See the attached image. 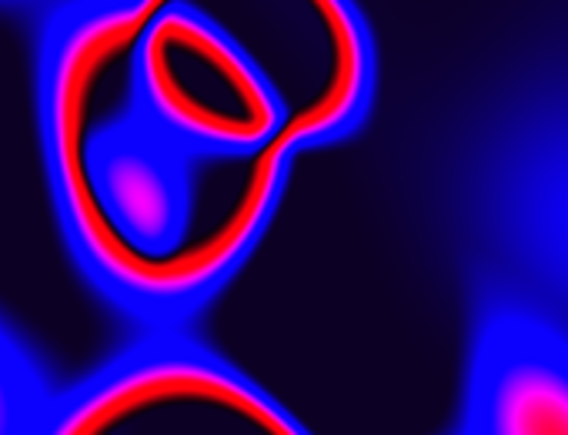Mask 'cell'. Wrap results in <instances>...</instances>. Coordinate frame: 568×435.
Returning <instances> with one entry per match:
<instances>
[{
	"mask_svg": "<svg viewBox=\"0 0 568 435\" xmlns=\"http://www.w3.org/2000/svg\"><path fill=\"white\" fill-rule=\"evenodd\" d=\"M144 11L148 0H84L44 14L34 128L54 225L81 279L134 332H178L251 262L308 151L288 141L204 164L161 144L124 98Z\"/></svg>",
	"mask_w": 568,
	"mask_h": 435,
	"instance_id": "6da1fadb",
	"label": "cell"
},
{
	"mask_svg": "<svg viewBox=\"0 0 568 435\" xmlns=\"http://www.w3.org/2000/svg\"><path fill=\"white\" fill-rule=\"evenodd\" d=\"M375 91L378 81H348L295 101L234 31L187 0H148L124 58L131 114L204 164L247 161L288 141L305 151L338 144L368 121Z\"/></svg>",
	"mask_w": 568,
	"mask_h": 435,
	"instance_id": "7a4b0ae2",
	"label": "cell"
},
{
	"mask_svg": "<svg viewBox=\"0 0 568 435\" xmlns=\"http://www.w3.org/2000/svg\"><path fill=\"white\" fill-rule=\"evenodd\" d=\"M34 435H315L305 418L214 345L134 332L68 385H54Z\"/></svg>",
	"mask_w": 568,
	"mask_h": 435,
	"instance_id": "3957f363",
	"label": "cell"
},
{
	"mask_svg": "<svg viewBox=\"0 0 568 435\" xmlns=\"http://www.w3.org/2000/svg\"><path fill=\"white\" fill-rule=\"evenodd\" d=\"M455 435H568V332L518 302L485 308Z\"/></svg>",
	"mask_w": 568,
	"mask_h": 435,
	"instance_id": "277c9868",
	"label": "cell"
},
{
	"mask_svg": "<svg viewBox=\"0 0 568 435\" xmlns=\"http://www.w3.org/2000/svg\"><path fill=\"white\" fill-rule=\"evenodd\" d=\"M51 392L34 355L0 322V435H34Z\"/></svg>",
	"mask_w": 568,
	"mask_h": 435,
	"instance_id": "5b68a950",
	"label": "cell"
}]
</instances>
